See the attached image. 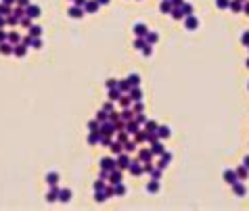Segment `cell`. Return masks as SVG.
Returning <instances> with one entry per match:
<instances>
[{"instance_id": "cell-26", "label": "cell", "mask_w": 249, "mask_h": 211, "mask_svg": "<svg viewBox=\"0 0 249 211\" xmlns=\"http://www.w3.org/2000/svg\"><path fill=\"white\" fill-rule=\"evenodd\" d=\"M130 98H134V100H140V92H138V90H132V92H130Z\"/></svg>"}, {"instance_id": "cell-36", "label": "cell", "mask_w": 249, "mask_h": 211, "mask_svg": "<svg viewBox=\"0 0 249 211\" xmlns=\"http://www.w3.org/2000/svg\"><path fill=\"white\" fill-rule=\"evenodd\" d=\"M17 2H19V6H25V9L29 6V0H17Z\"/></svg>"}, {"instance_id": "cell-11", "label": "cell", "mask_w": 249, "mask_h": 211, "mask_svg": "<svg viewBox=\"0 0 249 211\" xmlns=\"http://www.w3.org/2000/svg\"><path fill=\"white\" fill-rule=\"evenodd\" d=\"M96 9H98V2H96V0L94 2H86V11L88 13H94Z\"/></svg>"}, {"instance_id": "cell-24", "label": "cell", "mask_w": 249, "mask_h": 211, "mask_svg": "<svg viewBox=\"0 0 249 211\" xmlns=\"http://www.w3.org/2000/svg\"><path fill=\"white\" fill-rule=\"evenodd\" d=\"M111 132H113V126L111 123H105L103 126V134H111Z\"/></svg>"}, {"instance_id": "cell-7", "label": "cell", "mask_w": 249, "mask_h": 211, "mask_svg": "<svg viewBox=\"0 0 249 211\" xmlns=\"http://www.w3.org/2000/svg\"><path fill=\"white\" fill-rule=\"evenodd\" d=\"M25 52H27V46H25V44H17V46H15V55H17V57H23Z\"/></svg>"}, {"instance_id": "cell-31", "label": "cell", "mask_w": 249, "mask_h": 211, "mask_svg": "<svg viewBox=\"0 0 249 211\" xmlns=\"http://www.w3.org/2000/svg\"><path fill=\"white\" fill-rule=\"evenodd\" d=\"M153 153H163V146H161V144L157 142V144H155V146H153Z\"/></svg>"}, {"instance_id": "cell-30", "label": "cell", "mask_w": 249, "mask_h": 211, "mask_svg": "<svg viewBox=\"0 0 249 211\" xmlns=\"http://www.w3.org/2000/svg\"><path fill=\"white\" fill-rule=\"evenodd\" d=\"M119 167H128V157H121L119 159Z\"/></svg>"}, {"instance_id": "cell-2", "label": "cell", "mask_w": 249, "mask_h": 211, "mask_svg": "<svg viewBox=\"0 0 249 211\" xmlns=\"http://www.w3.org/2000/svg\"><path fill=\"white\" fill-rule=\"evenodd\" d=\"M25 15H27L29 19H32V17H38V15H40V9H38L36 4H29V6L25 9Z\"/></svg>"}, {"instance_id": "cell-35", "label": "cell", "mask_w": 249, "mask_h": 211, "mask_svg": "<svg viewBox=\"0 0 249 211\" xmlns=\"http://www.w3.org/2000/svg\"><path fill=\"white\" fill-rule=\"evenodd\" d=\"M115 192H117V194H124V186H121L119 182H117V186H115Z\"/></svg>"}, {"instance_id": "cell-20", "label": "cell", "mask_w": 249, "mask_h": 211, "mask_svg": "<svg viewBox=\"0 0 249 211\" xmlns=\"http://www.w3.org/2000/svg\"><path fill=\"white\" fill-rule=\"evenodd\" d=\"M119 180H121V174H119V171H113V174H111V182H113V184H117Z\"/></svg>"}, {"instance_id": "cell-15", "label": "cell", "mask_w": 249, "mask_h": 211, "mask_svg": "<svg viewBox=\"0 0 249 211\" xmlns=\"http://www.w3.org/2000/svg\"><path fill=\"white\" fill-rule=\"evenodd\" d=\"M224 178H226V182H230V184H235V182H237V180H235V171H226Z\"/></svg>"}, {"instance_id": "cell-23", "label": "cell", "mask_w": 249, "mask_h": 211, "mask_svg": "<svg viewBox=\"0 0 249 211\" xmlns=\"http://www.w3.org/2000/svg\"><path fill=\"white\" fill-rule=\"evenodd\" d=\"M138 80H140V77H138V75H130V77H128V84H134V86H136V84H138Z\"/></svg>"}, {"instance_id": "cell-40", "label": "cell", "mask_w": 249, "mask_h": 211, "mask_svg": "<svg viewBox=\"0 0 249 211\" xmlns=\"http://www.w3.org/2000/svg\"><path fill=\"white\" fill-rule=\"evenodd\" d=\"M2 42H6V34H4V32L0 29V44H2Z\"/></svg>"}, {"instance_id": "cell-9", "label": "cell", "mask_w": 249, "mask_h": 211, "mask_svg": "<svg viewBox=\"0 0 249 211\" xmlns=\"http://www.w3.org/2000/svg\"><path fill=\"white\" fill-rule=\"evenodd\" d=\"M134 32H136V36H147V27L142 23H138V25H134Z\"/></svg>"}, {"instance_id": "cell-45", "label": "cell", "mask_w": 249, "mask_h": 211, "mask_svg": "<svg viewBox=\"0 0 249 211\" xmlns=\"http://www.w3.org/2000/svg\"><path fill=\"white\" fill-rule=\"evenodd\" d=\"M218 6H226V0H218Z\"/></svg>"}, {"instance_id": "cell-44", "label": "cell", "mask_w": 249, "mask_h": 211, "mask_svg": "<svg viewBox=\"0 0 249 211\" xmlns=\"http://www.w3.org/2000/svg\"><path fill=\"white\" fill-rule=\"evenodd\" d=\"M243 42H245V44H249V34H245V36H243Z\"/></svg>"}, {"instance_id": "cell-4", "label": "cell", "mask_w": 249, "mask_h": 211, "mask_svg": "<svg viewBox=\"0 0 249 211\" xmlns=\"http://www.w3.org/2000/svg\"><path fill=\"white\" fill-rule=\"evenodd\" d=\"M6 42H11V44H19V42H21V38H19L17 32H13V34L6 36Z\"/></svg>"}, {"instance_id": "cell-6", "label": "cell", "mask_w": 249, "mask_h": 211, "mask_svg": "<svg viewBox=\"0 0 249 211\" xmlns=\"http://www.w3.org/2000/svg\"><path fill=\"white\" fill-rule=\"evenodd\" d=\"M19 21H21V19H19V17H17L15 13H11V15L6 17V25H17Z\"/></svg>"}, {"instance_id": "cell-8", "label": "cell", "mask_w": 249, "mask_h": 211, "mask_svg": "<svg viewBox=\"0 0 249 211\" xmlns=\"http://www.w3.org/2000/svg\"><path fill=\"white\" fill-rule=\"evenodd\" d=\"M197 25H199V21H197L195 17H190V15H189V19H186V29H195Z\"/></svg>"}, {"instance_id": "cell-17", "label": "cell", "mask_w": 249, "mask_h": 211, "mask_svg": "<svg viewBox=\"0 0 249 211\" xmlns=\"http://www.w3.org/2000/svg\"><path fill=\"white\" fill-rule=\"evenodd\" d=\"M57 180H59V176H57V174H48V176H46V182H48V184H57Z\"/></svg>"}, {"instance_id": "cell-39", "label": "cell", "mask_w": 249, "mask_h": 211, "mask_svg": "<svg viewBox=\"0 0 249 211\" xmlns=\"http://www.w3.org/2000/svg\"><path fill=\"white\" fill-rule=\"evenodd\" d=\"M134 46H136V48H144V42H142V40H136V42H134Z\"/></svg>"}, {"instance_id": "cell-22", "label": "cell", "mask_w": 249, "mask_h": 211, "mask_svg": "<svg viewBox=\"0 0 249 211\" xmlns=\"http://www.w3.org/2000/svg\"><path fill=\"white\" fill-rule=\"evenodd\" d=\"M109 98H111V100H117V98H119V92L111 88V92H109Z\"/></svg>"}, {"instance_id": "cell-29", "label": "cell", "mask_w": 249, "mask_h": 211, "mask_svg": "<svg viewBox=\"0 0 249 211\" xmlns=\"http://www.w3.org/2000/svg\"><path fill=\"white\" fill-rule=\"evenodd\" d=\"M130 171H132V174H136V176H138V174H140L142 169L138 167V165H132V167H130Z\"/></svg>"}, {"instance_id": "cell-14", "label": "cell", "mask_w": 249, "mask_h": 211, "mask_svg": "<svg viewBox=\"0 0 249 211\" xmlns=\"http://www.w3.org/2000/svg\"><path fill=\"white\" fill-rule=\"evenodd\" d=\"M98 140H101V134H96V132H92V134H90V138H88L90 144H96Z\"/></svg>"}, {"instance_id": "cell-21", "label": "cell", "mask_w": 249, "mask_h": 211, "mask_svg": "<svg viewBox=\"0 0 249 211\" xmlns=\"http://www.w3.org/2000/svg\"><path fill=\"white\" fill-rule=\"evenodd\" d=\"M147 42L149 44H155L157 42V34H147Z\"/></svg>"}, {"instance_id": "cell-25", "label": "cell", "mask_w": 249, "mask_h": 211, "mask_svg": "<svg viewBox=\"0 0 249 211\" xmlns=\"http://www.w3.org/2000/svg\"><path fill=\"white\" fill-rule=\"evenodd\" d=\"M157 190H159V184L157 182H151L149 184V192H157Z\"/></svg>"}, {"instance_id": "cell-42", "label": "cell", "mask_w": 249, "mask_h": 211, "mask_svg": "<svg viewBox=\"0 0 249 211\" xmlns=\"http://www.w3.org/2000/svg\"><path fill=\"white\" fill-rule=\"evenodd\" d=\"M82 4H86V0H75V6H82Z\"/></svg>"}, {"instance_id": "cell-47", "label": "cell", "mask_w": 249, "mask_h": 211, "mask_svg": "<svg viewBox=\"0 0 249 211\" xmlns=\"http://www.w3.org/2000/svg\"><path fill=\"white\" fill-rule=\"evenodd\" d=\"M96 2H98V4H107L109 0H96Z\"/></svg>"}, {"instance_id": "cell-19", "label": "cell", "mask_w": 249, "mask_h": 211, "mask_svg": "<svg viewBox=\"0 0 249 211\" xmlns=\"http://www.w3.org/2000/svg\"><path fill=\"white\" fill-rule=\"evenodd\" d=\"M159 130V132H157V134H159V138H167V136H170V130L167 128H157Z\"/></svg>"}, {"instance_id": "cell-37", "label": "cell", "mask_w": 249, "mask_h": 211, "mask_svg": "<svg viewBox=\"0 0 249 211\" xmlns=\"http://www.w3.org/2000/svg\"><path fill=\"white\" fill-rule=\"evenodd\" d=\"M117 86H119V90H128V82H119Z\"/></svg>"}, {"instance_id": "cell-33", "label": "cell", "mask_w": 249, "mask_h": 211, "mask_svg": "<svg viewBox=\"0 0 249 211\" xmlns=\"http://www.w3.org/2000/svg\"><path fill=\"white\" fill-rule=\"evenodd\" d=\"M119 146H121V144H117V142H115V144H111V151H113V153H119V151H121Z\"/></svg>"}, {"instance_id": "cell-34", "label": "cell", "mask_w": 249, "mask_h": 211, "mask_svg": "<svg viewBox=\"0 0 249 211\" xmlns=\"http://www.w3.org/2000/svg\"><path fill=\"white\" fill-rule=\"evenodd\" d=\"M136 130H138L136 123H128V132H136Z\"/></svg>"}, {"instance_id": "cell-48", "label": "cell", "mask_w": 249, "mask_h": 211, "mask_svg": "<svg viewBox=\"0 0 249 211\" xmlns=\"http://www.w3.org/2000/svg\"><path fill=\"white\" fill-rule=\"evenodd\" d=\"M245 165H247V167H249V157H247V159H245Z\"/></svg>"}, {"instance_id": "cell-5", "label": "cell", "mask_w": 249, "mask_h": 211, "mask_svg": "<svg viewBox=\"0 0 249 211\" xmlns=\"http://www.w3.org/2000/svg\"><path fill=\"white\" fill-rule=\"evenodd\" d=\"M0 15H2V17H9V15H11V4L0 2Z\"/></svg>"}, {"instance_id": "cell-3", "label": "cell", "mask_w": 249, "mask_h": 211, "mask_svg": "<svg viewBox=\"0 0 249 211\" xmlns=\"http://www.w3.org/2000/svg\"><path fill=\"white\" fill-rule=\"evenodd\" d=\"M82 15H84V11L80 9V6H71L69 9V17H73V19H80Z\"/></svg>"}, {"instance_id": "cell-27", "label": "cell", "mask_w": 249, "mask_h": 211, "mask_svg": "<svg viewBox=\"0 0 249 211\" xmlns=\"http://www.w3.org/2000/svg\"><path fill=\"white\" fill-rule=\"evenodd\" d=\"M180 11H182V15H190V11H193V9H190L189 4H184V6H182Z\"/></svg>"}, {"instance_id": "cell-32", "label": "cell", "mask_w": 249, "mask_h": 211, "mask_svg": "<svg viewBox=\"0 0 249 211\" xmlns=\"http://www.w3.org/2000/svg\"><path fill=\"white\" fill-rule=\"evenodd\" d=\"M48 201H55L57 199V190H52V192H48V197H46Z\"/></svg>"}, {"instance_id": "cell-38", "label": "cell", "mask_w": 249, "mask_h": 211, "mask_svg": "<svg viewBox=\"0 0 249 211\" xmlns=\"http://www.w3.org/2000/svg\"><path fill=\"white\" fill-rule=\"evenodd\" d=\"M32 46H34V48H40V40H38V38H34V40H32Z\"/></svg>"}, {"instance_id": "cell-41", "label": "cell", "mask_w": 249, "mask_h": 211, "mask_svg": "<svg viewBox=\"0 0 249 211\" xmlns=\"http://www.w3.org/2000/svg\"><path fill=\"white\" fill-rule=\"evenodd\" d=\"M4 25H6V17H2V15H0V29H2Z\"/></svg>"}, {"instance_id": "cell-10", "label": "cell", "mask_w": 249, "mask_h": 211, "mask_svg": "<svg viewBox=\"0 0 249 211\" xmlns=\"http://www.w3.org/2000/svg\"><path fill=\"white\" fill-rule=\"evenodd\" d=\"M113 159H103V161H101V167H103V169H111V167H113Z\"/></svg>"}, {"instance_id": "cell-1", "label": "cell", "mask_w": 249, "mask_h": 211, "mask_svg": "<svg viewBox=\"0 0 249 211\" xmlns=\"http://www.w3.org/2000/svg\"><path fill=\"white\" fill-rule=\"evenodd\" d=\"M0 52H2V55H13V52H15V46H13L11 42H2V44H0Z\"/></svg>"}, {"instance_id": "cell-12", "label": "cell", "mask_w": 249, "mask_h": 211, "mask_svg": "<svg viewBox=\"0 0 249 211\" xmlns=\"http://www.w3.org/2000/svg\"><path fill=\"white\" fill-rule=\"evenodd\" d=\"M151 157H153V153L151 151H140V159L142 161H151Z\"/></svg>"}, {"instance_id": "cell-16", "label": "cell", "mask_w": 249, "mask_h": 211, "mask_svg": "<svg viewBox=\"0 0 249 211\" xmlns=\"http://www.w3.org/2000/svg\"><path fill=\"white\" fill-rule=\"evenodd\" d=\"M161 11H163V13H170V11H172V2L163 0V2H161Z\"/></svg>"}, {"instance_id": "cell-18", "label": "cell", "mask_w": 249, "mask_h": 211, "mask_svg": "<svg viewBox=\"0 0 249 211\" xmlns=\"http://www.w3.org/2000/svg\"><path fill=\"white\" fill-rule=\"evenodd\" d=\"M61 201H69L71 199V190H61Z\"/></svg>"}, {"instance_id": "cell-46", "label": "cell", "mask_w": 249, "mask_h": 211, "mask_svg": "<svg viewBox=\"0 0 249 211\" xmlns=\"http://www.w3.org/2000/svg\"><path fill=\"white\" fill-rule=\"evenodd\" d=\"M2 2H4V4H13L15 0H2Z\"/></svg>"}, {"instance_id": "cell-43", "label": "cell", "mask_w": 249, "mask_h": 211, "mask_svg": "<svg viewBox=\"0 0 249 211\" xmlns=\"http://www.w3.org/2000/svg\"><path fill=\"white\" fill-rule=\"evenodd\" d=\"M172 4H174V6H180V4H182V0H172Z\"/></svg>"}, {"instance_id": "cell-13", "label": "cell", "mask_w": 249, "mask_h": 211, "mask_svg": "<svg viewBox=\"0 0 249 211\" xmlns=\"http://www.w3.org/2000/svg\"><path fill=\"white\" fill-rule=\"evenodd\" d=\"M40 34H42V27H38V25L29 27V36H40Z\"/></svg>"}, {"instance_id": "cell-28", "label": "cell", "mask_w": 249, "mask_h": 211, "mask_svg": "<svg viewBox=\"0 0 249 211\" xmlns=\"http://www.w3.org/2000/svg\"><path fill=\"white\" fill-rule=\"evenodd\" d=\"M172 15H174V19H180V17H182V11H180V9H174Z\"/></svg>"}]
</instances>
